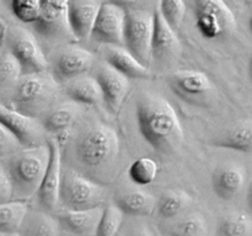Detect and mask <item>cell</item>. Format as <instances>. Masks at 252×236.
Instances as JSON below:
<instances>
[{
	"label": "cell",
	"mask_w": 252,
	"mask_h": 236,
	"mask_svg": "<svg viewBox=\"0 0 252 236\" xmlns=\"http://www.w3.org/2000/svg\"><path fill=\"white\" fill-rule=\"evenodd\" d=\"M159 172V165L152 157H139L130 164L128 176L138 186H148L155 181Z\"/></svg>",
	"instance_id": "cell-31"
},
{
	"label": "cell",
	"mask_w": 252,
	"mask_h": 236,
	"mask_svg": "<svg viewBox=\"0 0 252 236\" xmlns=\"http://www.w3.org/2000/svg\"><path fill=\"white\" fill-rule=\"evenodd\" d=\"M66 236H70V235H66Z\"/></svg>",
	"instance_id": "cell-44"
},
{
	"label": "cell",
	"mask_w": 252,
	"mask_h": 236,
	"mask_svg": "<svg viewBox=\"0 0 252 236\" xmlns=\"http://www.w3.org/2000/svg\"><path fill=\"white\" fill-rule=\"evenodd\" d=\"M115 204L125 215L149 216L157 208V199L148 192L135 189L118 194L115 197Z\"/></svg>",
	"instance_id": "cell-23"
},
{
	"label": "cell",
	"mask_w": 252,
	"mask_h": 236,
	"mask_svg": "<svg viewBox=\"0 0 252 236\" xmlns=\"http://www.w3.org/2000/svg\"><path fill=\"white\" fill-rule=\"evenodd\" d=\"M127 10L116 2L102 1L90 38L102 44L125 46Z\"/></svg>",
	"instance_id": "cell-10"
},
{
	"label": "cell",
	"mask_w": 252,
	"mask_h": 236,
	"mask_svg": "<svg viewBox=\"0 0 252 236\" xmlns=\"http://www.w3.org/2000/svg\"><path fill=\"white\" fill-rule=\"evenodd\" d=\"M5 33H6V27H5V25L0 21V48H1L2 42H4L5 39Z\"/></svg>",
	"instance_id": "cell-40"
},
{
	"label": "cell",
	"mask_w": 252,
	"mask_h": 236,
	"mask_svg": "<svg viewBox=\"0 0 252 236\" xmlns=\"http://www.w3.org/2000/svg\"><path fill=\"white\" fill-rule=\"evenodd\" d=\"M74 150L76 160L84 167L90 170L103 169L117 159L120 139L112 127L95 123L79 133Z\"/></svg>",
	"instance_id": "cell-4"
},
{
	"label": "cell",
	"mask_w": 252,
	"mask_h": 236,
	"mask_svg": "<svg viewBox=\"0 0 252 236\" xmlns=\"http://www.w3.org/2000/svg\"><path fill=\"white\" fill-rule=\"evenodd\" d=\"M12 199V187L4 164L0 161V203Z\"/></svg>",
	"instance_id": "cell-36"
},
{
	"label": "cell",
	"mask_w": 252,
	"mask_h": 236,
	"mask_svg": "<svg viewBox=\"0 0 252 236\" xmlns=\"http://www.w3.org/2000/svg\"><path fill=\"white\" fill-rule=\"evenodd\" d=\"M95 78L102 91L103 103L111 113L117 115L129 93V79L107 63L98 64Z\"/></svg>",
	"instance_id": "cell-13"
},
{
	"label": "cell",
	"mask_w": 252,
	"mask_h": 236,
	"mask_svg": "<svg viewBox=\"0 0 252 236\" xmlns=\"http://www.w3.org/2000/svg\"><path fill=\"white\" fill-rule=\"evenodd\" d=\"M22 144L16 135L0 123V161H4L9 156L22 149Z\"/></svg>",
	"instance_id": "cell-35"
},
{
	"label": "cell",
	"mask_w": 252,
	"mask_h": 236,
	"mask_svg": "<svg viewBox=\"0 0 252 236\" xmlns=\"http://www.w3.org/2000/svg\"><path fill=\"white\" fill-rule=\"evenodd\" d=\"M213 145L240 152L252 151V120H244L213 140Z\"/></svg>",
	"instance_id": "cell-24"
},
{
	"label": "cell",
	"mask_w": 252,
	"mask_h": 236,
	"mask_svg": "<svg viewBox=\"0 0 252 236\" xmlns=\"http://www.w3.org/2000/svg\"><path fill=\"white\" fill-rule=\"evenodd\" d=\"M249 25H250V30H251V32H252V16L250 17V21H249Z\"/></svg>",
	"instance_id": "cell-43"
},
{
	"label": "cell",
	"mask_w": 252,
	"mask_h": 236,
	"mask_svg": "<svg viewBox=\"0 0 252 236\" xmlns=\"http://www.w3.org/2000/svg\"><path fill=\"white\" fill-rule=\"evenodd\" d=\"M95 57L86 48L66 44L56 51L49 63V71L59 85L74 78L88 74L94 65Z\"/></svg>",
	"instance_id": "cell-9"
},
{
	"label": "cell",
	"mask_w": 252,
	"mask_h": 236,
	"mask_svg": "<svg viewBox=\"0 0 252 236\" xmlns=\"http://www.w3.org/2000/svg\"><path fill=\"white\" fill-rule=\"evenodd\" d=\"M0 123L11 130L24 148L46 143V130L41 119L24 115L15 108L0 102Z\"/></svg>",
	"instance_id": "cell-11"
},
{
	"label": "cell",
	"mask_w": 252,
	"mask_h": 236,
	"mask_svg": "<svg viewBox=\"0 0 252 236\" xmlns=\"http://www.w3.org/2000/svg\"><path fill=\"white\" fill-rule=\"evenodd\" d=\"M51 149L48 142L22 148L1 161L12 187V199L27 201L37 193L48 167Z\"/></svg>",
	"instance_id": "cell-2"
},
{
	"label": "cell",
	"mask_w": 252,
	"mask_h": 236,
	"mask_svg": "<svg viewBox=\"0 0 252 236\" xmlns=\"http://www.w3.org/2000/svg\"><path fill=\"white\" fill-rule=\"evenodd\" d=\"M103 58L105 63L128 79H149L152 76L149 66L140 63L125 46L105 44Z\"/></svg>",
	"instance_id": "cell-20"
},
{
	"label": "cell",
	"mask_w": 252,
	"mask_h": 236,
	"mask_svg": "<svg viewBox=\"0 0 252 236\" xmlns=\"http://www.w3.org/2000/svg\"><path fill=\"white\" fill-rule=\"evenodd\" d=\"M83 115L81 105L73 102L62 103L49 108L41 119L44 130L52 134H64L73 128Z\"/></svg>",
	"instance_id": "cell-22"
},
{
	"label": "cell",
	"mask_w": 252,
	"mask_h": 236,
	"mask_svg": "<svg viewBox=\"0 0 252 236\" xmlns=\"http://www.w3.org/2000/svg\"><path fill=\"white\" fill-rule=\"evenodd\" d=\"M62 86L66 97L78 105L96 107L103 103L102 91L95 76L84 74L62 84Z\"/></svg>",
	"instance_id": "cell-21"
},
{
	"label": "cell",
	"mask_w": 252,
	"mask_h": 236,
	"mask_svg": "<svg viewBox=\"0 0 252 236\" xmlns=\"http://www.w3.org/2000/svg\"><path fill=\"white\" fill-rule=\"evenodd\" d=\"M154 16L147 10H127L125 47L144 65L152 60Z\"/></svg>",
	"instance_id": "cell-7"
},
{
	"label": "cell",
	"mask_w": 252,
	"mask_h": 236,
	"mask_svg": "<svg viewBox=\"0 0 252 236\" xmlns=\"http://www.w3.org/2000/svg\"><path fill=\"white\" fill-rule=\"evenodd\" d=\"M69 0H41L38 20L34 26L39 33L47 37H57L69 30L66 20Z\"/></svg>",
	"instance_id": "cell-17"
},
{
	"label": "cell",
	"mask_w": 252,
	"mask_h": 236,
	"mask_svg": "<svg viewBox=\"0 0 252 236\" xmlns=\"http://www.w3.org/2000/svg\"><path fill=\"white\" fill-rule=\"evenodd\" d=\"M137 122L145 142L159 152H172L184 140L176 111L162 96L143 92L137 101Z\"/></svg>",
	"instance_id": "cell-1"
},
{
	"label": "cell",
	"mask_w": 252,
	"mask_h": 236,
	"mask_svg": "<svg viewBox=\"0 0 252 236\" xmlns=\"http://www.w3.org/2000/svg\"><path fill=\"white\" fill-rule=\"evenodd\" d=\"M59 223L47 211H30L20 228L21 236H58Z\"/></svg>",
	"instance_id": "cell-25"
},
{
	"label": "cell",
	"mask_w": 252,
	"mask_h": 236,
	"mask_svg": "<svg viewBox=\"0 0 252 236\" xmlns=\"http://www.w3.org/2000/svg\"><path fill=\"white\" fill-rule=\"evenodd\" d=\"M246 203H248L249 209L252 211V179L250 183H249L248 192H246Z\"/></svg>",
	"instance_id": "cell-39"
},
{
	"label": "cell",
	"mask_w": 252,
	"mask_h": 236,
	"mask_svg": "<svg viewBox=\"0 0 252 236\" xmlns=\"http://www.w3.org/2000/svg\"><path fill=\"white\" fill-rule=\"evenodd\" d=\"M153 16L154 30L152 39V59L159 61L176 59L181 53V42L176 31L165 21L159 10H155Z\"/></svg>",
	"instance_id": "cell-16"
},
{
	"label": "cell",
	"mask_w": 252,
	"mask_h": 236,
	"mask_svg": "<svg viewBox=\"0 0 252 236\" xmlns=\"http://www.w3.org/2000/svg\"><path fill=\"white\" fill-rule=\"evenodd\" d=\"M249 75H250L252 80V57L250 58V61H249Z\"/></svg>",
	"instance_id": "cell-42"
},
{
	"label": "cell",
	"mask_w": 252,
	"mask_h": 236,
	"mask_svg": "<svg viewBox=\"0 0 252 236\" xmlns=\"http://www.w3.org/2000/svg\"><path fill=\"white\" fill-rule=\"evenodd\" d=\"M123 219L125 213L115 203L103 206L96 236H116L122 225Z\"/></svg>",
	"instance_id": "cell-32"
},
{
	"label": "cell",
	"mask_w": 252,
	"mask_h": 236,
	"mask_svg": "<svg viewBox=\"0 0 252 236\" xmlns=\"http://www.w3.org/2000/svg\"><path fill=\"white\" fill-rule=\"evenodd\" d=\"M192 203V197L182 189H170L164 192L157 201V211L160 218L174 219L186 210Z\"/></svg>",
	"instance_id": "cell-26"
},
{
	"label": "cell",
	"mask_w": 252,
	"mask_h": 236,
	"mask_svg": "<svg viewBox=\"0 0 252 236\" xmlns=\"http://www.w3.org/2000/svg\"><path fill=\"white\" fill-rule=\"evenodd\" d=\"M159 12L165 21L176 31L180 29L186 15L185 0H160Z\"/></svg>",
	"instance_id": "cell-33"
},
{
	"label": "cell",
	"mask_w": 252,
	"mask_h": 236,
	"mask_svg": "<svg viewBox=\"0 0 252 236\" xmlns=\"http://www.w3.org/2000/svg\"><path fill=\"white\" fill-rule=\"evenodd\" d=\"M59 88L49 70L22 74L9 98L10 107L38 118L49 110Z\"/></svg>",
	"instance_id": "cell-3"
},
{
	"label": "cell",
	"mask_w": 252,
	"mask_h": 236,
	"mask_svg": "<svg viewBox=\"0 0 252 236\" xmlns=\"http://www.w3.org/2000/svg\"><path fill=\"white\" fill-rule=\"evenodd\" d=\"M194 17L199 33L207 39L228 36L236 27L235 16L224 0H194Z\"/></svg>",
	"instance_id": "cell-6"
},
{
	"label": "cell",
	"mask_w": 252,
	"mask_h": 236,
	"mask_svg": "<svg viewBox=\"0 0 252 236\" xmlns=\"http://www.w3.org/2000/svg\"><path fill=\"white\" fill-rule=\"evenodd\" d=\"M246 182V171L236 164L218 166L212 175V188L217 197L223 201L235 198Z\"/></svg>",
	"instance_id": "cell-19"
},
{
	"label": "cell",
	"mask_w": 252,
	"mask_h": 236,
	"mask_svg": "<svg viewBox=\"0 0 252 236\" xmlns=\"http://www.w3.org/2000/svg\"><path fill=\"white\" fill-rule=\"evenodd\" d=\"M5 39L7 51L11 52L21 65L22 74L48 70V59L31 32L22 27H11L6 30Z\"/></svg>",
	"instance_id": "cell-8"
},
{
	"label": "cell",
	"mask_w": 252,
	"mask_h": 236,
	"mask_svg": "<svg viewBox=\"0 0 252 236\" xmlns=\"http://www.w3.org/2000/svg\"><path fill=\"white\" fill-rule=\"evenodd\" d=\"M110 1L121 5L126 10H143L140 6H143L149 0H110Z\"/></svg>",
	"instance_id": "cell-37"
},
{
	"label": "cell",
	"mask_w": 252,
	"mask_h": 236,
	"mask_svg": "<svg viewBox=\"0 0 252 236\" xmlns=\"http://www.w3.org/2000/svg\"><path fill=\"white\" fill-rule=\"evenodd\" d=\"M103 206L84 210H64L57 215L59 228L70 236H96Z\"/></svg>",
	"instance_id": "cell-18"
},
{
	"label": "cell",
	"mask_w": 252,
	"mask_h": 236,
	"mask_svg": "<svg viewBox=\"0 0 252 236\" xmlns=\"http://www.w3.org/2000/svg\"><path fill=\"white\" fill-rule=\"evenodd\" d=\"M101 4V0H69L66 20L70 33L76 39L90 38Z\"/></svg>",
	"instance_id": "cell-15"
},
{
	"label": "cell",
	"mask_w": 252,
	"mask_h": 236,
	"mask_svg": "<svg viewBox=\"0 0 252 236\" xmlns=\"http://www.w3.org/2000/svg\"><path fill=\"white\" fill-rule=\"evenodd\" d=\"M170 88L181 100L189 103L202 102L213 91L209 76L201 70H179L167 76Z\"/></svg>",
	"instance_id": "cell-12"
},
{
	"label": "cell",
	"mask_w": 252,
	"mask_h": 236,
	"mask_svg": "<svg viewBox=\"0 0 252 236\" xmlns=\"http://www.w3.org/2000/svg\"><path fill=\"white\" fill-rule=\"evenodd\" d=\"M10 6L20 21L25 24H34L39 16L41 0H11Z\"/></svg>",
	"instance_id": "cell-34"
},
{
	"label": "cell",
	"mask_w": 252,
	"mask_h": 236,
	"mask_svg": "<svg viewBox=\"0 0 252 236\" xmlns=\"http://www.w3.org/2000/svg\"><path fill=\"white\" fill-rule=\"evenodd\" d=\"M128 236H153L152 231L147 228V226H139V228H134Z\"/></svg>",
	"instance_id": "cell-38"
},
{
	"label": "cell",
	"mask_w": 252,
	"mask_h": 236,
	"mask_svg": "<svg viewBox=\"0 0 252 236\" xmlns=\"http://www.w3.org/2000/svg\"><path fill=\"white\" fill-rule=\"evenodd\" d=\"M29 210L27 201L10 199L0 203V234L19 231Z\"/></svg>",
	"instance_id": "cell-27"
},
{
	"label": "cell",
	"mask_w": 252,
	"mask_h": 236,
	"mask_svg": "<svg viewBox=\"0 0 252 236\" xmlns=\"http://www.w3.org/2000/svg\"><path fill=\"white\" fill-rule=\"evenodd\" d=\"M0 236H21V234L19 231H16V233H2L0 234Z\"/></svg>",
	"instance_id": "cell-41"
},
{
	"label": "cell",
	"mask_w": 252,
	"mask_h": 236,
	"mask_svg": "<svg viewBox=\"0 0 252 236\" xmlns=\"http://www.w3.org/2000/svg\"><path fill=\"white\" fill-rule=\"evenodd\" d=\"M169 234L170 236H207L208 223L202 214H187L170 228Z\"/></svg>",
	"instance_id": "cell-29"
},
{
	"label": "cell",
	"mask_w": 252,
	"mask_h": 236,
	"mask_svg": "<svg viewBox=\"0 0 252 236\" xmlns=\"http://www.w3.org/2000/svg\"><path fill=\"white\" fill-rule=\"evenodd\" d=\"M105 198L106 189L101 184L71 170L62 171L59 203L65 210H84L103 206Z\"/></svg>",
	"instance_id": "cell-5"
},
{
	"label": "cell",
	"mask_w": 252,
	"mask_h": 236,
	"mask_svg": "<svg viewBox=\"0 0 252 236\" xmlns=\"http://www.w3.org/2000/svg\"><path fill=\"white\" fill-rule=\"evenodd\" d=\"M51 157L48 167L42 178L39 188L36 196L38 197V203L44 211H53L59 204V191L62 182V154L58 140H48Z\"/></svg>",
	"instance_id": "cell-14"
},
{
	"label": "cell",
	"mask_w": 252,
	"mask_h": 236,
	"mask_svg": "<svg viewBox=\"0 0 252 236\" xmlns=\"http://www.w3.org/2000/svg\"><path fill=\"white\" fill-rule=\"evenodd\" d=\"M22 75V69L17 59L10 51L0 53V98H10L17 80Z\"/></svg>",
	"instance_id": "cell-28"
},
{
	"label": "cell",
	"mask_w": 252,
	"mask_h": 236,
	"mask_svg": "<svg viewBox=\"0 0 252 236\" xmlns=\"http://www.w3.org/2000/svg\"><path fill=\"white\" fill-rule=\"evenodd\" d=\"M252 231V219L243 211H234L220 220L219 236H249Z\"/></svg>",
	"instance_id": "cell-30"
}]
</instances>
